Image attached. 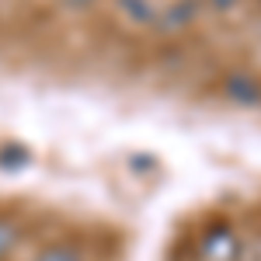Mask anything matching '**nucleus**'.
I'll use <instances>...</instances> for the list:
<instances>
[{"mask_svg": "<svg viewBox=\"0 0 261 261\" xmlns=\"http://www.w3.org/2000/svg\"><path fill=\"white\" fill-rule=\"evenodd\" d=\"M119 7L129 14L133 21H143V24H150V21H157V14H153V7L146 4V0H119Z\"/></svg>", "mask_w": 261, "mask_h": 261, "instance_id": "20e7f679", "label": "nucleus"}, {"mask_svg": "<svg viewBox=\"0 0 261 261\" xmlns=\"http://www.w3.org/2000/svg\"><path fill=\"white\" fill-rule=\"evenodd\" d=\"M233 251H237V247H233V237H230V233H213L209 241L202 244V254H205V258L230 261V258H233Z\"/></svg>", "mask_w": 261, "mask_h": 261, "instance_id": "7ed1b4c3", "label": "nucleus"}, {"mask_svg": "<svg viewBox=\"0 0 261 261\" xmlns=\"http://www.w3.org/2000/svg\"><path fill=\"white\" fill-rule=\"evenodd\" d=\"M195 11H199L195 0H178V4L164 14V28H185V24H192V21H195Z\"/></svg>", "mask_w": 261, "mask_h": 261, "instance_id": "f03ea898", "label": "nucleus"}, {"mask_svg": "<svg viewBox=\"0 0 261 261\" xmlns=\"http://www.w3.org/2000/svg\"><path fill=\"white\" fill-rule=\"evenodd\" d=\"M35 261H84L73 247H49V251H42Z\"/></svg>", "mask_w": 261, "mask_h": 261, "instance_id": "39448f33", "label": "nucleus"}, {"mask_svg": "<svg viewBox=\"0 0 261 261\" xmlns=\"http://www.w3.org/2000/svg\"><path fill=\"white\" fill-rule=\"evenodd\" d=\"M223 87H226V94L237 101V105H258V101H261V87H258V81H251L247 73H230Z\"/></svg>", "mask_w": 261, "mask_h": 261, "instance_id": "f257e3e1", "label": "nucleus"}, {"mask_svg": "<svg viewBox=\"0 0 261 261\" xmlns=\"http://www.w3.org/2000/svg\"><path fill=\"white\" fill-rule=\"evenodd\" d=\"M14 241H18V226H14V223H7V220H0V258L14 247Z\"/></svg>", "mask_w": 261, "mask_h": 261, "instance_id": "423d86ee", "label": "nucleus"}, {"mask_svg": "<svg viewBox=\"0 0 261 261\" xmlns=\"http://www.w3.org/2000/svg\"><path fill=\"white\" fill-rule=\"evenodd\" d=\"M209 4H213V7H216V11H230V7H233V4H237V0H209Z\"/></svg>", "mask_w": 261, "mask_h": 261, "instance_id": "0eeeda50", "label": "nucleus"}]
</instances>
